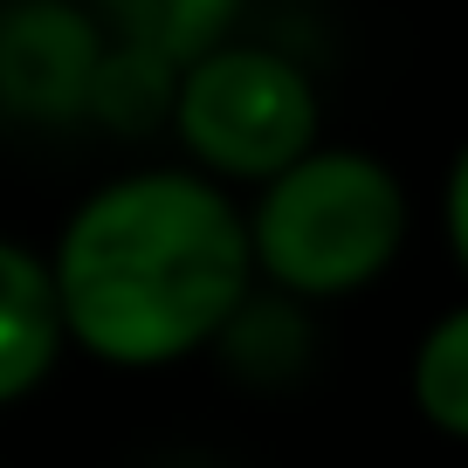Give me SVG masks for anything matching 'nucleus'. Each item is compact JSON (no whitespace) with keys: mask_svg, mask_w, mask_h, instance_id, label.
I'll use <instances>...</instances> for the list:
<instances>
[{"mask_svg":"<svg viewBox=\"0 0 468 468\" xmlns=\"http://www.w3.org/2000/svg\"><path fill=\"white\" fill-rule=\"evenodd\" d=\"M62 337L111 372H173L255 296L241 193L193 165H138L69 207L48 241Z\"/></svg>","mask_w":468,"mask_h":468,"instance_id":"f257e3e1","label":"nucleus"},{"mask_svg":"<svg viewBox=\"0 0 468 468\" xmlns=\"http://www.w3.org/2000/svg\"><path fill=\"white\" fill-rule=\"evenodd\" d=\"M255 282L290 303H345L386 282L413 241V193L366 145H310L296 165L241 193Z\"/></svg>","mask_w":468,"mask_h":468,"instance_id":"f03ea898","label":"nucleus"},{"mask_svg":"<svg viewBox=\"0 0 468 468\" xmlns=\"http://www.w3.org/2000/svg\"><path fill=\"white\" fill-rule=\"evenodd\" d=\"M165 138L179 145V165H193L200 179L228 193H255L310 145H324L317 76L276 42L228 35L220 48L179 69Z\"/></svg>","mask_w":468,"mask_h":468,"instance_id":"7ed1b4c3","label":"nucleus"},{"mask_svg":"<svg viewBox=\"0 0 468 468\" xmlns=\"http://www.w3.org/2000/svg\"><path fill=\"white\" fill-rule=\"evenodd\" d=\"M111 35L83 0H0V117L28 132H83Z\"/></svg>","mask_w":468,"mask_h":468,"instance_id":"20e7f679","label":"nucleus"},{"mask_svg":"<svg viewBox=\"0 0 468 468\" xmlns=\"http://www.w3.org/2000/svg\"><path fill=\"white\" fill-rule=\"evenodd\" d=\"M62 358H69V337H62L48 255L0 234V413L42 393Z\"/></svg>","mask_w":468,"mask_h":468,"instance_id":"39448f33","label":"nucleus"},{"mask_svg":"<svg viewBox=\"0 0 468 468\" xmlns=\"http://www.w3.org/2000/svg\"><path fill=\"white\" fill-rule=\"evenodd\" d=\"M83 7L117 48L159 56L173 69H186L193 56L220 48L249 21V0H83Z\"/></svg>","mask_w":468,"mask_h":468,"instance_id":"423d86ee","label":"nucleus"},{"mask_svg":"<svg viewBox=\"0 0 468 468\" xmlns=\"http://www.w3.org/2000/svg\"><path fill=\"white\" fill-rule=\"evenodd\" d=\"M407 399L441 441L468 448V296L448 303L420 337H413L407 358Z\"/></svg>","mask_w":468,"mask_h":468,"instance_id":"0eeeda50","label":"nucleus"},{"mask_svg":"<svg viewBox=\"0 0 468 468\" xmlns=\"http://www.w3.org/2000/svg\"><path fill=\"white\" fill-rule=\"evenodd\" d=\"M214 351L228 358V372H241L249 386L296 379V372H303V351H310V310L255 282V296L228 317V331H220Z\"/></svg>","mask_w":468,"mask_h":468,"instance_id":"6e6552de","label":"nucleus"},{"mask_svg":"<svg viewBox=\"0 0 468 468\" xmlns=\"http://www.w3.org/2000/svg\"><path fill=\"white\" fill-rule=\"evenodd\" d=\"M173 83H179L173 62L111 42V56H103V69H97V90H90V124L111 132V138L165 132V117H173Z\"/></svg>","mask_w":468,"mask_h":468,"instance_id":"1a4fd4ad","label":"nucleus"},{"mask_svg":"<svg viewBox=\"0 0 468 468\" xmlns=\"http://www.w3.org/2000/svg\"><path fill=\"white\" fill-rule=\"evenodd\" d=\"M441 241H448L454 269L468 276V138L454 145L448 179H441Z\"/></svg>","mask_w":468,"mask_h":468,"instance_id":"9d476101","label":"nucleus"},{"mask_svg":"<svg viewBox=\"0 0 468 468\" xmlns=\"http://www.w3.org/2000/svg\"><path fill=\"white\" fill-rule=\"evenodd\" d=\"M276 7H310V0H276Z\"/></svg>","mask_w":468,"mask_h":468,"instance_id":"9b49d317","label":"nucleus"},{"mask_svg":"<svg viewBox=\"0 0 468 468\" xmlns=\"http://www.w3.org/2000/svg\"><path fill=\"white\" fill-rule=\"evenodd\" d=\"M0 132H7V117H0Z\"/></svg>","mask_w":468,"mask_h":468,"instance_id":"f8f14e48","label":"nucleus"}]
</instances>
